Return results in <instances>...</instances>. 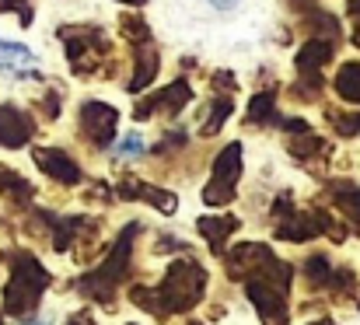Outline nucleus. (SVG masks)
Listing matches in <instances>:
<instances>
[{"label": "nucleus", "instance_id": "nucleus-4", "mask_svg": "<svg viewBox=\"0 0 360 325\" xmlns=\"http://www.w3.org/2000/svg\"><path fill=\"white\" fill-rule=\"evenodd\" d=\"M120 154H140V136H126L120 147Z\"/></svg>", "mask_w": 360, "mask_h": 325}, {"label": "nucleus", "instance_id": "nucleus-5", "mask_svg": "<svg viewBox=\"0 0 360 325\" xmlns=\"http://www.w3.org/2000/svg\"><path fill=\"white\" fill-rule=\"evenodd\" d=\"M217 7H231V4H238V0H214Z\"/></svg>", "mask_w": 360, "mask_h": 325}, {"label": "nucleus", "instance_id": "nucleus-7", "mask_svg": "<svg viewBox=\"0 0 360 325\" xmlns=\"http://www.w3.org/2000/svg\"><path fill=\"white\" fill-rule=\"evenodd\" d=\"M136 4H140V0H136Z\"/></svg>", "mask_w": 360, "mask_h": 325}, {"label": "nucleus", "instance_id": "nucleus-6", "mask_svg": "<svg viewBox=\"0 0 360 325\" xmlns=\"http://www.w3.org/2000/svg\"><path fill=\"white\" fill-rule=\"evenodd\" d=\"M32 325H49V319H39V322H32Z\"/></svg>", "mask_w": 360, "mask_h": 325}, {"label": "nucleus", "instance_id": "nucleus-1", "mask_svg": "<svg viewBox=\"0 0 360 325\" xmlns=\"http://www.w3.org/2000/svg\"><path fill=\"white\" fill-rule=\"evenodd\" d=\"M35 63V56L25 49V46H11V42H0V67L11 70V74H28Z\"/></svg>", "mask_w": 360, "mask_h": 325}, {"label": "nucleus", "instance_id": "nucleus-2", "mask_svg": "<svg viewBox=\"0 0 360 325\" xmlns=\"http://www.w3.org/2000/svg\"><path fill=\"white\" fill-rule=\"evenodd\" d=\"M25 136H28V122H18L14 112H0V140L7 147H18Z\"/></svg>", "mask_w": 360, "mask_h": 325}, {"label": "nucleus", "instance_id": "nucleus-3", "mask_svg": "<svg viewBox=\"0 0 360 325\" xmlns=\"http://www.w3.org/2000/svg\"><path fill=\"white\" fill-rule=\"evenodd\" d=\"M39 161H42V165H53V168H56L53 175H56V179H63V182H74V179H77V165H74V161H67V158H63V154H56V151H39Z\"/></svg>", "mask_w": 360, "mask_h": 325}]
</instances>
